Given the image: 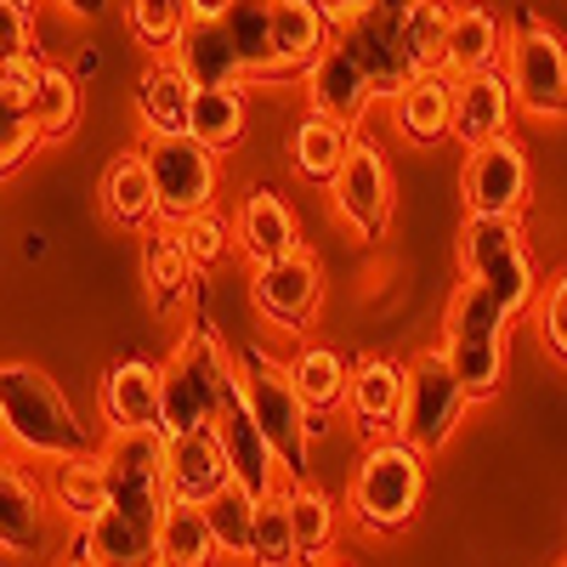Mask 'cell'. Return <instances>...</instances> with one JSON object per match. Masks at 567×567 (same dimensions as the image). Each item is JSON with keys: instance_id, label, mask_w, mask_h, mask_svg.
I'll return each mask as SVG.
<instances>
[{"instance_id": "cell-1", "label": "cell", "mask_w": 567, "mask_h": 567, "mask_svg": "<svg viewBox=\"0 0 567 567\" xmlns=\"http://www.w3.org/2000/svg\"><path fill=\"white\" fill-rule=\"evenodd\" d=\"M454 18V0H420L414 12H358L347 29H336V40L352 45V58L369 69L374 97L409 91L420 74L443 69V34Z\"/></svg>"}, {"instance_id": "cell-2", "label": "cell", "mask_w": 567, "mask_h": 567, "mask_svg": "<svg viewBox=\"0 0 567 567\" xmlns=\"http://www.w3.org/2000/svg\"><path fill=\"white\" fill-rule=\"evenodd\" d=\"M0 437L18 454L52 460V465L103 449V437L63 398V386L34 363H0Z\"/></svg>"}, {"instance_id": "cell-3", "label": "cell", "mask_w": 567, "mask_h": 567, "mask_svg": "<svg viewBox=\"0 0 567 567\" xmlns=\"http://www.w3.org/2000/svg\"><path fill=\"white\" fill-rule=\"evenodd\" d=\"M239 392V358H227L210 323H194L159 363V437H182L216 425L221 409Z\"/></svg>"}, {"instance_id": "cell-4", "label": "cell", "mask_w": 567, "mask_h": 567, "mask_svg": "<svg viewBox=\"0 0 567 567\" xmlns=\"http://www.w3.org/2000/svg\"><path fill=\"white\" fill-rule=\"evenodd\" d=\"M425 494V454L403 437H374L352 477V523L363 534H398L420 511Z\"/></svg>"}, {"instance_id": "cell-5", "label": "cell", "mask_w": 567, "mask_h": 567, "mask_svg": "<svg viewBox=\"0 0 567 567\" xmlns=\"http://www.w3.org/2000/svg\"><path fill=\"white\" fill-rule=\"evenodd\" d=\"M505 329H511V312L494 301L488 284L465 278L454 301H449V363L460 374V386L471 398H494L499 381H505Z\"/></svg>"}, {"instance_id": "cell-6", "label": "cell", "mask_w": 567, "mask_h": 567, "mask_svg": "<svg viewBox=\"0 0 567 567\" xmlns=\"http://www.w3.org/2000/svg\"><path fill=\"white\" fill-rule=\"evenodd\" d=\"M239 386H245V403L261 425V437L284 460V471L296 483H307V432L318 414L301 403V392L290 381V363H272L261 347H250V352H239Z\"/></svg>"}, {"instance_id": "cell-7", "label": "cell", "mask_w": 567, "mask_h": 567, "mask_svg": "<svg viewBox=\"0 0 567 567\" xmlns=\"http://www.w3.org/2000/svg\"><path fill=\"white\" fill-rule=\"evenodd\" d=\"M460 267L465 278H477L494 290V301L523 318L534 307V261L523 245V227L516 216H465L460 227Z\"/></svg>"}, {"instance_id": "cell-8", "label": "cell", "mask_w": 567, "mask_h": 567, "mask_svg": "<svg viewBox=\"0 0 567 567\" xmlns=\"http://www.w3.org/2000/svg\"><path fill=\"white\" fill-rule=\"evenodd\" d=\"M142 159H148L165 227H182L187 216H199V210L216 205V194H221V154L205 148L199 136H187V131L148 136V142H142Z\"/></svg>"}, {"instance_id": "cell-9", "label": "cell", "mask_w": 567, "mask_h": 567, "mask_svg": "<svg viewBox=\"0 0 567 567\" xmlns=\"http://www.w3.org/2000/svg\"><path fill=\"white\" fill-rule=\"evenodd\" d=\"M505 80H511V97L523 114L534 120H567V40L539 23L534 12L516 18L511 40H505Z\"/></svg>"}, {"instance_id": "cell-10", "label": "cell", "mask_w": 567, "mask_h": 567, "mask_svg": "<svg viewBox=\"0 0 567 567\" xmlns=\"http://www.w3.org/2000/svg\"><path fill=\"white\" fill-rule=\"evenodd\" d=\"M471 392L460 386V374L449 352H420L409 363V386H403V414H398V437L414 443L420 454H432L454 437V425L465 414Z\"/></svg>"}, {"instance_id": "cell-11", "label": "cell", "mask_w": 567, "mask_h": 567, "mask_svg": "<svg viewBox=\"0 0 567 567\" xmlns=\"http://www.w3.org/2000/svg\"><path fill=\"white\" fill-rule=\"evenodd\" d=\"M97 454L109 471V505L165 516L171 483H165V437L159 432H109Z\"/></svg>"}, {"instance_id": "cell-12", "label": "cell", "mask_w": 567, "mask_h": 567, "mask_svg": "<svg viewBox=\"0 0 567 567\" xmlns=\"http://www.w3.org/2000/svg\"><path fill=\"white\" fill-rule=\"evenodd\" d=\"M329 205H336V216L363 245H374L386 233V221H392V171H386L374 142H352L347 165L336 171V182H329Z\"/></svg>"}, {"instance_id": "cell-13", "label": "cell", "mask_w": 567, "mask_h": 567, "mask_svg": "<svg viewBox=\"0 0 567 567\" xmlns=\"http://www.w3.org/2000/svg\"><path fill=\"white\" fill-rule=\"evenodd\" d=\"M250 301L278 329H307L323 307V267L312 250H290L278 261L250 267Z\"/></svg>"}, {"instance_id": "cell-14", "label": "cell", "mask_w": 567, "mask_h": 567, "mask_svg": "<svg viewBox=\"0 0 567 567\" xmlns=\"http://www.w3.org/2000/svg\"><path fill=\"white\" fill-rule=\"evenodd\" d=\"M528 154L516 148L511 136H494L483 148L465 154V171H460V194H465V210L471 216H516L528 205Z\"/></svg>"}, {"instance_id": "cell-15", "label": "cell", "mask_w": 567, "mask_h": 567, "mask_svg": "<svg viewBox=\"0 0 567 567\" xmlns=\"http://www.w3.org/2000/svg\"><path fill=\"white\" fill-rule=\"evenodd\" d=\"M159 523L165 516L103 505L74 534V556H85L91 567H159Z\"/></svg>"}, {"instance_id": "cell-16", "label": "cell", "mask_w": 567, "mask_h": 567, "mask_svg": "<svg viewBox=\"0 0 567 567\" xmlns=\"http://www.w3.org/2000/svg\"><path fill=\"white\" fill-rule=\"evenodd\" d=\"M216 437H221V449H227L233 483L250 488L256 499L278 494V483L290 477V471H284V460L272 454V443L261 437V425H256V414H250V403H245V386L233 392V403L221 409V420H216Z\"/></svg>"}, {"instance_id": "cell-17", "label": "cell", "mask_w": 567, "mask_h": 567, "mask_svg": "<svg viewBox=\"0 0 567 567\" xmlns=\"http://www.w3.org/2000/svg\"><path fill=\"white\" fill-rule=\"evenodd\" d=\"M45 545H52V494L23 465L0 460V550L45 556Z\"/></svg>"}, {"instance_id": "cell-18", "label": "cell", "mask_w": 567, "mask_h": 567, "mask_svg": "<svg viewBox=\"0 0 567 567\" xmlns=\"http://www.w3.org/2000/svg\"><path fill=\"white\" fill-rule=\"evenodd\" d=\"M165 483H171V499H194V505H210L233 483V465H227L216 425L165 437Z\"/></svg>"}, {"instance_id": "cell-19", "label": "cell", "mask_w": 567, "mask_h": 567, "mask_svg": "<svg viewBox=\"0 0 567 567\" xmlns=\"http://www.w3.org/2000/svg\"><path fill=\"white\" fill-rule=\"evenodd\" d=\"M97 409L109 432H159V363L148 358H120L109 363Z\"/></svg>"}, {"instance_id": "cell-20", "label": "cell", "mask_w": 567, "mask_h": 567, "mask_svg": "<svg viewBox=\"0 0 567 567\" xmlns=\"http://www.w3.org/2000/svg\"><path fill=\"white\" fill-rule=\"evenodd\" d=\"M511 120H516V97H511L505 69L454 80V131H449L454 142L483 148V142H494V136H511Z\"/></svg>"}, {"instance_id": "cell-21", "label": "cell", "mask_w": 567, "mask_h": 567, "mask_svg": "<svg viewBox=\"0 0 567 567\" xmlns=\"http://www.w3.org/2000/svg\"><path fill=\"white\" fill-rule=\"evenodd\" d=\"M307 97H312L318 114L341 120V125H358V120L369 114V103H374V80H369V69L352 58V45H347V40H329V52L307 69Z\"/></svg>"}, {"instance_id": "cell-22", "label": "cell", "mask_w": 567, "mask_h": 567, "mask_svg": "<svg viewBox=\"0 0 567 567\" xmlns=\"http://www.w3.org/2000/svg\"><path fill=\"white\" fill-rule=\"evenodd\" d=\"M329 40H336V23L318 7H307V0H272V69H267V80L307 74L329 52Z\"/></svg>"}, {"instance_id": "cell-23", "label": "cell", "mask_w": 567, "mask_h": 567, "mask_svg": "<svg viewBox=\"0 0 567 567\" xmlns=\"http://www.w3.org/2000/svg\"><path fill=\"white\" fill-rule=\"evenodd\" d=\"M171 63L194 80L199 91H233V85H245V63L239 52H233V40L221 29V18H187L182 40L171 45Z\"/></svg>"}, {"instance_id": "cell-24", "label": "cell", "mask_w": 567, "mask_h": 567, "mask_svg": "<svg viewBox=\"0 0 567 567\" xmlns=\"http://www.w3.org/2000/svg\"><path fill=\"white\" fill-rule=\"evenodd\" d=\"M403 386H409V363L392 358H363L352 369L347 409L369 437H398V414H403Z\"/></svg>"}, {"instance_id": "cell-25", "label": "cell", "mask_w": 567, "mask_h": 567, "mask_svg": "<svg viewBox=\"0 0 567 567\" xmlns=\"http://www.w3.org/2000/svg\"><path fill=\"white\" fill-rule=\"evenodd\" d=\"M505 23H499V12L494 7H454V18H449V34H443V74H488V69H499L505 63Z\"/></svg>"}, {"instance_id": "cell-26", "label": "cell", "mask_w": 567, "mask_h": 567, "mask_svg": "<svg viewBox=\"0 0 567 567\" xmlns=\"http://www.w3.org/2000/svg\"><path fill=\"white\" fill-rule=\"evenodd\" d=\"M194 256H187V245H182V233L176 227H148L142 233V284H148V301H154V312L159 318H171L187 296H194Z\"/></svg>"}, {"instance_id": "cell-27", "label": "cell", "mask_w": 567, "mask_h": 567, "mask_svg": "<svg viewBox=\"0 0 567 567\" xmlns=\"http://www.w3.org/2000/svg\"><path fill=\"white\" fill-rule=\"evenodd\" d=\"M34 69L40 63L0 69V176H12L45 142L40 125H34Z\"/></svg>"}, {"instance_id": "cell-28", "label": "cell", "mask_w": 567, "mask_h": 567, "mask_svg": "<svg viewBox=\"0 0 567 567\" xmlns=\"http://www.w3.org/2000/svg\"><path fill=\"white\" fill-rule=\"evenodd\" d=\"M392 120H398V136L414 142V148H432V142H443V136L454 131V74H443V69L420 74L409 91H398Z\"/></svg>"}, {"instance_id": "cell-29", "label": "cell", "mask_w": 567, "mask_h": 567, "mask_svg": "<svg viewBox=\"0 0 567 567\" xmlns=\"http://www.w3.org/2000/svg\"><path fill=\"white\" fill-rule=\"evenodd\" d=\"M233 233H239V250L250 256V267L301 250L296 216H290V205H284V199L272 194V187H256V194H245L239 216H233Z\"/></svg>"}, {"instance_id": "cell-30", "label": "cell", "mask_w": 567, "mask_h": 567, "mask_svg": "<svg viewBox=\"0 0 567 567\" xmlns=\"http://www.w3.org/2000/svg\"><path fill=\"white\" fill-rule=\"evenodd\" d=\"M97 194H103V216H109L114 227H125V233H148V227L159 221L154 176H148V159H142V148H136V154L109 159Z\"/></svg>"}, {"instance_id": "cell-31", "label": "cell", "mask_w": 567, "mask_h": 567, "mask_svg": "<svg viewBox=\"0 0 567 567\" xmlns=\"http://www.w3.org/2000/svg\"><path fill=\"white\" fill-rule=\"evenodd\" d=\"M194 80H187L171 58H154L136 80V114H142V131L148 136H176L187 131V114H194Z\"/></svg>"}, {"instance_id": "cell-32", "label": "cell", "mask_w": 567, "mask_h": 567, "mask_svg": "<svg viewBox=\"0 0 567 567\" xmlns=\"http://www.w3.org/2000/svg\"><path fill=\"white\" fill-rule=\"evenodd\" d=\"M352 142H358L352 125H341V120H329V114L307 109V114L296 120V131H290V165H296L301 182L329 187V182H336V171L347 165Z\"/></svg>"}, {"instance_id": "cell-33", "label": "cell", "mask_w": 567, "mask_h": 567, "mask_svg": "<svg viewBox=\"0 0 567 567\" xmlns=\"http://www.w3.org/2000/svg\"><path fill=\"white\" fill-rule=\"evenodd\" d=\"M221 545L210 528V511L194 499H171L159 523V567H216Z\"/></svg>"}, {"instance_id": "cell-34", "label": "cell", "mask_w": 567, "mask_h": 567, "mask_svg": "<svg viewBox=\"0 0 567 567\" xmlns=\"http://www.w3.org/2000/svg\"><path fill=\"white\" fill-rule=\"evenodd\" d=\"M290 516H296V567H323L329 545H336V523L341 511L318 483H296L290 488Z\"/></svg>"}, {"instance_id": "cell-35", "label": "cell", "mask_w": 567, "mask_h": 567, "mask_svg": "<svg viewBox=\"0 0 567 567\" xmlns=\"http://www.w3.org/2000/svg\"><path fill=\"white\" fill-rule=\"evenodd\" d=\"M290 381L301 392V403L312 414H329L336 403H347V386H352V369L336 347H301L296 363H290Z\"/></svg>"}, {"instance_id": "cell-36", "label": "cell", "mask_w": 567, "mask_h": 567, "mask_svg": "<svg viewBox=\"0 0 567 567\" xmlns=\"http://www.w3.org/2000/svg\"><path fill=\"white\" fill-rule=\"evenodd\" d=\"M221 29L233 40V52H239L245 74L267 80V69H272V0H233L221 12Z\"/></svg>"}, {"instance_id": "cell-37", "label": "cell", "mask_w": 567, "mask_h": 567, "mask_svg": "<svg viewBox=\"0 0 567 567\" xmlns=\"http://www.w3.org/2000/svg\"><path fill=\"white\" fill-rule=\"evenodd\" d=\"M52 505L74 516V528H85L91 516L109 505V471H103V454L63 460V465H58V477H52Z\"/></svg>"}, {"instance_id": "cell-38", "label": "cell", "mask_w": 567, "mask_h": 567, "mask_svg": "<svg viewBox=\"0 0 567 567\" xmlns=\"http://www.w3.org/2000/svg\"><path fill=\"white\" fill-rule=\"evenodd\" d=\"M34 125H40L45 142H63L80 125V80L58 63L34 69Z\"/></svg>"}, {"instance_id": "cell-39", "label": "cell", "mask_w": 567, "mask_h": 567, "mask_svg": "<svg viewBox=\"0 0 567 567\" xmlns=\"http://www.w3.org/2000/svg\"><path fill=\"white\" fill-rule=\"evenodd\" d=\"M250 114H245V91H194V114H187V136H199L205 148L227 154L233 142L245 136Z\"/></svg>"}, {"instance_id": "cell-40", "label": "cell", "mask_w": 567, "mask_h": 567, "mask_svg": "<svg viewBox=\"0 0 567 567\" xmlns=\"http://www.w3.org/2000/svg\"><path fill=\"white\" fill-rule=\"evenodd\" d=\"M250 561H256V567H296V516H290V488H278V494L256 499Z\"/></svg>"}, {"instance_id": "cell-41", "label": "cell", "mask_w": 567, "mask_h": 567, "mask_svg": "<svg viewBox=\"0 0 567 567\" xmlns=\"http://www.w3.org/2000/svg\"><path fill=\"white\" fill-rule=\"evenodd\" d=\"M205 511H210V528H216L221 556H250V534H256V494H250V488H239V483H227Z\"/></svg>"}, {"instance_id": "cell-42", "label": "cell", "mask_w": 567, "mask_h": 567, "mask_svg": "<svg viewBox=\"0 0 567 567\" xmlns=\"http://www.w3.org/2000/svg\"><path fill=\"white\" fill-rule=\"evenodd\" d=\"M125 18H131V34L148 45V52L171 58V45L182 40L194 12H187V0H125Z\"/></svg>"}, {"instance_id": "cell-43", "label": "cell", "mask_w": 567, "mask_h": 567, "mask_svg": "<svg viewBox=\"0 0 567 567\" xmlns=\"http://www.w3.org/2000/svg\"><path fill=\"white\" fill-rule=\"evenodd\" d=\"M176 233H182L187 256H194V267H216L233 245H239V233H233V216H221L216 205H210V210H199V216H187Z\"/></svg>"}, {"instance_id": "cell-44", "label": "cell", "mask_w": 567, "mask_h": 567, "mask_svg": "<svg viewBox=\"0 0 567 567\" xmlns=\"http://www.w3.org/2000/svg\"><path fill=\"white\" fill-rule=\"evenodd\" d=\"M34 58H40L34 18L0 0V69H12V63H34Z\"/></svg>"}, {"instance_id": "cell-45", "label": "cell", "mask_w": 567, "mask_h": 567, "mask_svg": "<svg viewBox=\"0 0 567 567\" xmlns=\"http://www.w3.org/2000/svg\"><path fill=\"white\" fill-rule=\"evenodd\" d=\"M539 341L567 363V272L539 296Z\"/></svg>"}, {"instance_id": "cell-46", "label": "cell", "mask_w": 567, "mask_h": 567, "mask_svg": "<svg viewBox=\"0 0 567 567\" xmlns=\"http://www.w3.org/2000/svg\"><path fill=\"white\" fill-rule=\"evenodd\" d=\"M307 7H318L329 23H336V29H347L358 12H369V0H307Z\"/></svg>"}, {"instance_id": "cell-47", "label": "cell", "mask_w": 567, "mask_h": 567, "mask_svg": "<svg viewBox=\"0 0 567 567\" xmlns=\"http://www.w3.org/2000/svg\"><path fill=\"white\" fill-rule=\"evenodd\" d=\"M58 7H63L69 18H109L114 0H58Z\"/></svg>"}, {"instance_id": "cell-48", "label": "cell", "mask_w": 567, "mask_h": 567, "mask_svg": "<svg viewBox=\"0 0 567 567\" xmlns=\"http://www.w3.org/2000/svg\"><path fill=\"white\" fill-rule=\"evenodd\" d=\"M233 7V0H187V12H194V18H221Z\"/></svg>"}, {"instance_id": "cell-49", "label": "cell", "mask_w": 567, "mask_h": 567, "mask_svg": "<svg viewBox=\"0 0 567 567\" xmlns=\"http://www.w3.org/2000/svg\"><path fill=\"white\" fill-rule=\"evenodd\" d=\"M369 7H374V12H414L420 0H369Z\"/></svg>"}, {"instance_id": "cell-50", "label": "cell", "mask_w": 567, "mask_h": 567, "mask_svg": "<svg viewBox=\"0 0 567 567\" xmlns=\"http://www.w3.org/2000/svg\"><path fill=\"white\" fill-rule=\"evenodd\" d=\"M7 7H18V12H29V18H34V7H40V0H7Z\"/></svg>"}, {"instance_id": "cell-51", "label": "cell", "mask_w": 567, "mask_h": 567, "mask_svg": "<svg viewBox=\"0 0 567 567\" xmlns=\"http://www.w3.org/2000/svg\"><path fill=\"white\" fill-rule=\"evenodd\" d=\"M63 567H91V561H85V556H69V561H63Z\"/></svg>"}, {"instance_id": "cell-52", "label": "cell", "mask_w": 567, "mask_h": 567, "mask_svg": "<svg viewBox=\"0 0 567 567\" xmlns=\"http://www.w3.org/2000/svg\"><path fill=\"white\" fill-rule=\"evenodd\" d=\"M329 567H352V561H329Z\"/></svg>"}, {"instance_id": "cell-53", "label": "cell", "mask_w": 567, "mask_h": 567, "mask_svg": "<svg viewBox=\"0 0 567 567\" xmlns=\"http://www.w3.org/2000/svg\"><path fill=\"white\" fill-rule=\"evenodd\" d=\"M561 567H567V561H561Z\"/></svg>"}]
</instances>
